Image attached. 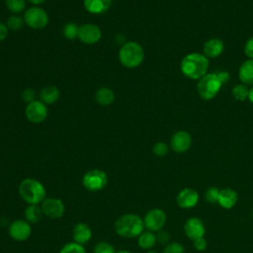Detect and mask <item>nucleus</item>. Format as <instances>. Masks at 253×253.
Masks as SVG:
<instances>
[{"label": "nucleus", "instance_id": "9d476101", "mask_svg": "<svg viewBox=\"0 0 253 253\" xmlns=\"http://www.w3.org/2000/svg\"><path fill=\"white\" fill-rule=\"evenodd\" d=\"M41 208L43 214L52 219L60 218L65 212V206L63 202L56 198H45L42 201Z\"/></svg>", "mask_w": 253, "mask_h": 253}, {"label": "nucleus", "instance_id": "393cba45", "mask_svg": "<svg viewBox=\"0 0 253 253\" xmlns=\"http://www.w3.org/2000/svg\"><path fill=\"white\" fill-rule=\"evenodd\" d=\"M5 3L8 10L14 14H19L26 8L25 0H5Z\"/></svg>", "mask_w": 253, "mask_h": 253}, {"label": "nucleus", "instance_id": "79ce46f5", "mask_svg": "<svg viewBox=\"0 0 253 253\" xmlns=\"http://www.w3.org/2000/svg\"><path fill=\"white\" fill-rule=\"evenodd\" d=\"M116 253H131V252H129V251H127V250H121V251L116 252Z\"/></svg>", "mask_w": 253, "mask_h": 253}, {"label": "nucleus", "instance_id": "a878e982", "mask_svg": "<svg viewBox=\"0 0 253 253\" xmlns=\"http://www.w3.org/2000/svg\"><path fill=\"white\" fill-rule=\"evenodd\" d=\"M59 253H86V250L83 245L72 241L64 244L60 249Z\"/></svg>", "mask_w": 253, "mask_h": 253}, {"label": "nucleus", "instance_id": "72a5a7b5", "mask_svg": "<svg viewBox=\"0 0 253 253\" xmlns=\"http://www.w3.org/2000/svg\"><path fill=\"white\" fill-rule=\"evenodd\" d=\"M170 238H171V236H170V234L167 232V231H165V230H159V231H157V234H156V241H158L159 243H161V244H168L169 243V240H170Z\"/></svg>", "mask_w": 253, "mask_h": 253}, {"label": "nucleus", "instance_id": "cd10ccee", "mask_svg": "<svg viewBox=\"0 0 253 253\" xmlns=\"http://www.w3.org/2000/svg\"><path fill=\"white\" fill-rule=\"evenodd\" d=\"M24 18L18 16V15H13L8 18L7 20V27L8 29L12 31H18L23 28L24 26Z\"/></svg>", "mask_w": 253, "mask_h": 253}, {"label": "nucleus", "instance_id": "bb28decb", "mask_svg": "<svg viewBox=\"0 0 253 253\" xmlns=\"http://www.w3.org/2000/svg\"><path fill=\"white\" fill-rule=\"evenodd\" d=\"M232 95L233 97L238 101H244L249 96V89L244 84L236 85L232 89Z\"/></svg>", "mask_w": 253, "mask_h": 253}, {"label": "nucleus", "instance_id": "f03ea898", "mask_svg": "<svg viewBox=\"0 0 253 253\" xmlns=\"http://www.w3.org/2000/svg\"><path fill=\"white\" fill-rule=\"evenodd\" d=\"M209 68L208 58L201 53H190L181 62V70L184 75L192 79H201L207 74Z\"/></svg>", "mask_w": 253, "mask_h": 253}, {"label": "nucleus", "instance_id": "ddd939ff", "mask_svg": "<svg viewBox=\"0 0 253 253\" xmlns=\"http://www.w3.org/2000/svg\"><path fill=\"white\" fill-rule=\"evenodd\" d=\"M184 230L187 237L191 240H196L200 237H204L206 228L204 222L198 217H190L186 220Z\"/></svg>", "mask_w": 253, "mask_h": 253}, {"label": "nucleus", "instance_id": "c9c22d12", "mask_svg": "<svg viewBox=\"0 0 253 253\" xmlns=\"http://www.w3.org/2000/svg\"><path fill=\"white\" fill-rule=\"evenodd\" d=\"M193 242H194L195 249L198 251H203L207 248V240L204 237H200V238L194 240Z\"/></svg>", "mask_w": 253, "mask_h": 253}, {"label": "nucleus", "instance_id": "0eeeda50", "mask_svg": "<svg viewBox=\"0 0 253 253\" xmlns=\"http://www.w3.org/2000/svg\"><path fill=\"white\" fill-rule=\"evenodd\" d=\"M24 22L34 30H42L48 24V15L42 8L34 6L25 11Z\"/></svg>", "mask_w": 253, "mask_h": 253}, {"label": "nucleus", "instance_id": "a211bd4d", "mask_svg": "<svg viewBox=\"0 0 253 253\" xmlns=\"http://www.w3.org/2000/svg\"><path fill=\"white\" fill-rule=\"evenodd\" d=\"M238 201L237 193L232 189H223L219 192L217 204L223 209H231Z\"/></svg>", "mask_w": 253, "mask_h": 253}, {"label": "nucleus", "instance_id": "b1692460", "mask_svg": "<svg viewBox=\"0 0 253 253\" xmlns=\"http://www.w3.org/2000/svg\"><path fill=\"white\" fill-rule=\"evenodd\" d=\"M138 246L142 249H151L156 243V235L152 231H143L137 240Z\"/></svg>", "mask_w": 253, "mask_h": 253}, {"label": "nucleus", "instance_id": "7c9ffc66", "mask_svg": "<svg viewBox=\"0 0 253 253\" xmlns=\"http://www.w3.org/2000/svg\"><path fill=\"white\" fill-rule=\"evenodd\" d=\"M94 253H116L115 248L109 242H99L94 247Z\"/></svg>", "mask_w": 253, "mask_h": 253}, {"label": "nucleus", "instance_id": "f8f14e48", "mask_svg": "<svg viewBox=\"0 0 253 253\" xmlns=\"http://www.w3.org/2000/svg\"><path fill=\"white\" fill-rule=\"evenodd\" d=\"M102 32L95 24H84L78 28L77 38L86 44H93L100 41Z\"/></svg>", "mask_w": 253, "mask_h": 253}, {"label": "nucleus", "instance_id": "1a4fd4ad", "mask_svg": "<svg viewBox=\"0 0 253 253\" xmlns=\"http://www.w3.org/2000/svg\"><path fill=\"white\" fill-rule=\"evenodd\" d=\"M48 111L44 103L42 101L35 100L29 103L25 110L26 118L34 124H41L42 123L47 117Z\"/></svg>", "mask_w": 253, "mask_h": 253}, {"label": "nucleus", "instance_id": "39448f33", "mask_svg": "<svg viewBox=\"0 0 253 253\" xmlns=\"http://www.w3.org/2000/svg\"><path fill=\"white\" fill-rule=\"evenodd\" d=\"M222 83L220 82L219 78L216 74L210 73L203 76L198 85V93L204 100H211L212 99L219 91Z\"/></svg>", "mask_w": 253, "mask_h": 253}, {"label": "nucleus", "instance_id": "ea45409f", "mask_svg": "<svg viewBox=\"0 0 253 253\" xmlns=\"http://www.w3.org/2000/svg\"><path fill=\"white\" fill-rule=\"evenodd\" d=\"M28 1L34 5H40V4L43 3L45 0H28Z\"/></svg>", "mask_w": 253, "mask_h": 253}, {"label": "nucleus", "instance_id": "4be33fe9", "mask_svg": "<svg viewBox=\"0 0 253 253\" xmlns=\"http://www.w3.org/2000/svg\"><path fill=\"white\" fill-rule=\"evenodd\" d=\"M24 215H25V219L30 222V223H38L42 215V210L41 207H39L38 205H29L24 211Z\"/></svg>", "mask_w": 253, "mask_h": 253}, {"label": "nucleus", "instance_id": "c756f323", "mask_svg": "<svg viewBox=\"0 0 253 253\" xmlns=\"http://www.w3.org/2000/svg\"><path fill=\"white\" fill-rule=\"evenodd\" d=\"M219 190L215 187H211L209 188L206 193H205V199L207 202L210 204H216L218 202V197H219Z\"/></svg>", "mask_w": 253, "mask_h": 253}, {"label": "nucleus", "instance_id": "7ed1b4c3", "mask_svg": "<svg viewBox=\"0 0 253 253\" xmlns=\"http://www.w3.org/2000/svg\"><path fill=\"white\" fill-rule=\"evenodd\" d=\"M19 195L29 205L42 204L45 199L46 191L44 186L34 178H26L19 184Z\"/></svg>", "mask_w": 253, "mask_h": 253}, {"label": "nucleus", "instance_id": "aec40b11", "mask_svg": "<svg viewBox=\"0 0 253 253\" xmlns=\"http://www.w3.org/2000/svg\"><path fill=\"white\" fill-rule=\"evenodd\" d=\"M95 100L102 106H109L115 101V93L108 87H102L96 91Z\"/></svg>", "mask_w": 253, "mask_h": 253}, {"label": "nucleus", "instance_id": "c85d7f7f", "mask_svg": "<svg viewBox=\"0 0 253 253\" xmlns=\"http://www.w3.org/2000/svg\"><path fill=\"white\" fill-rule=\"evenodd\" d=\"M78 26L74 23H67L63 27V36L68 40H73L77 38L78 35Z\"/></svg>", "mask_w": 253, "mask_h": 253}, {"label": "nucleus", "instance_id": "423d86ee", "mask_svg": "<svg viewBox=\"0 0 253 253\" xmlns=\"http://www.w3.org/2000/svg\"><path fill=\"white\" fill-rule=\"evenodd\" d=\"M82 184L88 191H101L108 184V176L103 170L92 169L84 174L82 178Z\"/></svg>", "mask_w": 253, "mask_h": 253}, {"label": "nucleus", "instance_id": "412c9836", "mask_svg": "<svg viewBox=\"0 0 253 253\" xmlns=\"http://www.w3.org/2000/svg\"><path fill=\"white\" fill-rule=\"evenodd\" d=\"M59 90L54 86H46L40 92L41 101L44 104H53L59 98Z\"/></svg>", "mask_w": 253, "mask_h": 253}, {"label": "nucleus", "instance_id": "37998d69", "mask_svg": "<svg viewBox=\"0 0 253 253\" xmlns=\"http://www.w3.org/2000/svg\"><path fill=\"white\" fill-rule=\"evenodd\" d=\"M147 253H157L156 251H153V250H150V251H148Z\"/></svg>", "mask_w": 253, "mask_h": 253}, {"label": "nucleus", "instance_id": "58836bf2", "mask_svg": "<svg viewBox=\"0 0 253 253\" xmlns=\"http://www.w3.org/2000/svg\"><path fill=\"white\" fill-rule=\"evenodd\" d=\"M216 75H217V77L219 78V80H220V82H221L222 84L225 83V82L228 80V78H229L228 73H227V72H224V71H221V72L217 73Z\"/></svg>", "mask_w": 253, "mask_h": 253}, {"label": "nucleus", "instance_id": "dca6fc26", "mask_svg": "<svg viewBox=\"0 0 253 253\" xmlns=\"http://www.w3.org/2000/svg\"><path fill=\"white\" fill-rule=\"evenodd\" d=\"M92 237V230L91 227L84 223V222H78L75 224V226L72 229V238L73 241L78 244H85L87 243Z\"/></svg>", "mask_w": 253, "mask_h": 253}, {"label": "nucleus", "instance_id": "4c0bfd02", "mask_svg": "<svg viewBox=\"0 0 253 253\" xmlns=\"http://www.w3.org/2000/svg\"><path fill=\"white\" fill-rule=\"evenodd\" d=\"M8 35V27L2 23H0V42L3 41Z\"/></svg>", "mask_w": 253, "mask_h": 253}, {"label": "nucleus", "instance_id": "9b49d317", "mask_svg": "<svg viewBox=\"0 0 253 253\" xmlns=\"http://www.w3.org/2000/svg\"><path fill=\"white\" fill-rule=\"evenodd\" d=\"M8 232L12 239L16 241H25L31 236V223L26 219H15L10 224Z\"/></svg>", "mask_w": 253, "mask_h": 253}, {"label": "nucleus", "instance_id": "f3484780", "mask_svg": "<svg viewBox=\"0 0 253 253\" xmlns=\"http://www.w3.org/2000/svg\"><path fill=\"white\" fill-rule=\"evenodd\" d=\"M223 42L218 39H211L204 43V54L206 57H217L223 51Z\"/></svg>", "mask_w": 253, "mask_h": 253}, {"label": "nucleus", "instance_id": "2f4dec72", "mask_svg": "<svg viewBox=\"0 0 253 253\" xmlns=\"http://www.w3.org/2000/svg\"><path fill=\"white\" fill-rule=\"evenodd\" d=\"M163 253H185V249L181 243L172 242L165 246Z\"/></svg>", "mask_w": 253, "mask_h": 253}, {"label": "nucleus", "instance_id": "5701e85b", "mask_svg": "<svg viewBox=\"0 0 253 253\" xmlns=\"http://www.w3.org/2000/svg\"><path fill=\"white\" fill-rule=\"evenodd\" d=\"M239 78L243 83L253 84V59L245 60L239 68Z\"/></svg>", "mask_w": 253, "mask_h": 253}, {"label": "nucleus", "instance_id": "6e6552de", "mask_svg": "<svg viewBox=\"0 0 253 253\" xmlns=\"http://www.w3.org/2000/svg\"><path fill=\"white\" fill-rule=\"evenodd\" d=\"M143 223L147 230L152 232L159 231L166 223V213L160 209H152L146 212Z\"/></svg>", "mask_w": 253, "mask_h": 253}, {"label": "nucleus", "instance_id": "a19ab883", "mask_svg": "<svg viewBox=\"0 0 253 253\" xmlns=\"http://www.w3.org/2000/svg\"><path fill=\"white\" fill-rule=\"evenodd\" d=\"M248 98H249L250 102L253 103V87L249 90V96H248Z\"/></svg>", "mask_w": 253, "mask_h": 253}, {"label": "nucleus", "instance_id": "2eb2a0df", "mask_svg": "<svg viewBox=\"0 0 253 253\" xmlns=\"http://www.w3.org/2000/svg\"><path fill=\"white\" fill-rule=\"evenodd\" d=\"M177 205L182 209L194 208L199 202L198 193L190 188L182 189L176 198Z\"/></svg>", "mask_w": 253, "mask_h": 253}, {"label": "nucleus", "instance_id": "4468645a", "mask_svg": "<svg viewBox=\"0 0 253 253\" xmlns=\"http://www.w3.org/2000/svg\"><path fill=\"white\" fill-rule=\"evenodd\" d=\"M171 148L178 153L187 151L192 144V137L188 131L179 130L171 138Z\"/></svg>", "mask_w": 253, "mask_h": 253}, {"label": "nucleus", "instance_id": "f257e3e1", "mask_svg": "<svg viewBox=\"0 0 253 253\" xmlns=\"http://www.w3.org/2000/svg\"><path fill=\"white\" fill-rule=\"evenodd\" d=\"M144 229L143 219L135 213L121 215L115 222V230L124 238H134L139 236Z\"/></svg>", "mask_w": 253, "mask_h": 253}, {"label": "nucleus", "instance_id": "20e7f679", "mask_svg": "<svg viewBox=\"0 0 253 253\" xmlns=\"http://www.w3.org/2000/svg\"><path fill=\"white\" fill-rule=\"evenodd\" d=\"M144 58L142 46L135 42H128L123 44L119 51L120 62L126 68H135L141 64Z\"/></svg>", "mask_w": 253, "mask_h": 253}, {"label": "nucleus", "instance_id": "e433bc0d", "mask_svg": "<svg viewBox=\"0 0 253 253\" xmlns=\"http://www.w3.org/2000/svg\"><path fill=\"white\" fill-rule=\"evenodd\" d=\"M244 52L250 59H253V38H250L246 42V44L244 47Z\"/></svg>", "mask_w": 253, "mask_h": 253}, {"label": "nucleus", "instance_id": "6ab92c4d", "mask_svg": "<svg viewBox=\"0 0 253 253\" xmlns=\"http://www.w3.org/2000/svg\"><path fill=\"white\" fill-rule=\"evenodd\" d=\"M112 4V0H84L85 9L91 14H102L106 12Z\"/></svg>", "mask_w": 253, "mask_h": 253}, {"label": "nucleus", "instance_id": "f704fd0d", "mask_svg": "<svg viewBox=\"0 0 253 253\" xmlns=\"http://www.w3.org/2000/svg\"><path fill=\"white\" fill-rule=\"evenodd\" d=\"M35 97H36V93L33 89L31 88H28V89H25L22 93V98L25 102H27L28 104L35 101Z\"/></svg>", "mask_w": 253, "mask_h": 253}, {"label": "nucleus", "instance_id": "473e14b6", "mask_svg": "<svg viewBox=\"0 0 253 253\" xmlns=\"http://www.w3.org/2000/svg\"><path fill=\"white\" fill-rule=\"evenodd\" d=\"M152 151L156 156L162 157V156H165L168 153V146H167L166 143L160 141V142H157V143L154 144V146L152 148Z\"/></svg>", "mask_w": 253, "mask_h": 253}]
</instances>
